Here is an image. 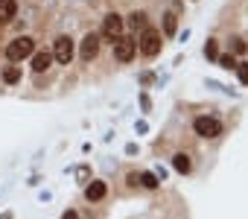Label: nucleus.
<instances>
[{
	"label": "nucleus",
	"instance_id": "nucleus-1",
	"mask_svg": "<svg viewBox=\"0 0 248 219\" xmlns=\"http://www.w3.org/2000/svg\"><path fill=\"white\" fill-rule=\"evenodd\" d=\"M161 44H164V41H161V32H158V30H149V27H146V30L140 32V38H138L140 53H143V56H149V59L161 53Z\"/></svg>",
	"mask_w": 248,
	"mask_h": 219
},
{
	"label": "nucleus",
	"instance_id": "nucleus-2",
	"mask_svg": "<svg viewBox=\"0 0 248 219\" xmlns=\"http://www.w3.org/2000/svg\"><path fill=\"white\" fill-rule=\"evenodd\" d=\"M32 53H35V41H32L30 35H21V38H15V41L6 47V56H9V62H21V59L32 56Z\"/></svg>",
	"mask_w": 248,
	"mask_h": 219
},
{
	"label": "nucleus",
	"instance_id": "nucleus-3",
	"mask_svg": "<svg viewBox=\"0 0 248 219\" xmlns=\"http://www.w3.org/2000/svg\"><path fill=\"white\" fill-rule=\"evenodd\" d=\"M53 59H56L59 64H70V59H73V38H70V35H59V38H56V44H53Z\"/></svg>",
	"mask_w": 248,
	"mask_h": 219
},
{
	"label": "nucleus",
	"instance_id": "nucleus-4",
	"mask_svg": "<svg viewBox=\"0 0 248 219\" xmlns=\"http://www.w3.org/2000/svg\"><path fill=\"white\" fill-rule=\"evenodd\" d=\"M193 129L199 138H219L222 135V123L213 120V117H196L193 120Z\"/></svg>",
	"mask_w": 248,
	"mask_h": 219
},
{
	"label": "nucleus",
	"instance_id": "nucleus-5",
	"mask_svg": "<svg viewBox=\"0 0 248 219\" xmlns=\"http://www.w3.org/2000/svg\"><path fill=\"white\" fill-rule=\"evenodd\" d=\"M135 53H138V41L135 38H117L114 41V56L120 59V62H132L135 59Z\"/></svg>",
	"mask_w": 248,
	"mask_h": 219
},
{
	"label": "nucleus",
	"instance_id": "nucleus-6",
	"mask_svg": "<svg viewBox=\"0 0 248 219\" xmlns=\"http://www.w3.org/2000/svg\"><path fill=\"white\" fill-rule=\"evenodd\" d=\"M102 35H105L108 41H117V38L123 35V18H120L117 12H111V15L105 18V24H102Z\"/></svg>",
	"mask_w": 248,
	"mask_h": 219
},
{
	"label": "nucleus",
	"instance_id": "nucleus-7",
	"mask_svg": "<svg viewBox=\"0 0 248 219\" xmlns=\"http://www.w3.org/2000/svg\"><path fill=\"white\" fill-rule=\"evenodd\" d=\"M96 53H99V38L88 32V35L82 38V47H79V56H82L85 62H91V59H93Z\"/></svg>",
	"mask_w": 248,
	"mask_h": 219
},
{
	"label": "nucleus",
	"instance_id": "nucleus-8",
	"mask_svg": "<svg viewBox=\"0 0 248 219\" xmlns=\"http://www.w3.org/2000/svg\"><path fill=\"white\" fill-rule=\"evenodd\" d=\"M50 62H53V53H32V70L35 73H41V70H47L50 67Z\"/></svg>",
	"mask_w": 248,
	"mask_h": 219
},
{
	"label": "nucleus",
	"instance_id": "nucleus-9",
	"mask_svg": "<svg viewBox=\"0 0 248 219\" xmlns=\"http://www.w3.org/2000/svg\"><path fill=\"white\" fill-rule=\"evenodd\" d=\"M85 196H88V202H99L105 196V181H91L85 187Z\"/></svg>",
	"mask_w": 248,
	"mask_h": 219
},
{
	"label": "nucleus",
	"instance_id": "nucleus-10",
	"mask_svg": "<svg viewBox=\"0 0 248 219\" xmlns=\"http://www.w3.org/2000/svg\"><path fill=\"white\" fill-rule=\"evenodd\" d=\"M15 12H18V3L15 0H0V21H12L15 18Z\"/></svg>",
	"mask_w": 248,
	"mask_h": 219
},
{
	"label": "nucleus",
	"instance_id": "nucleus-11",
	"mask_svg": "<svg viewBox=\"0 0 248 219\" xmlns=\"http://www.w3.org/2000/svg\"><path fill=\"white\" fill-rule=\"evenodd\" d=\"M172 167H175L178 172H190V167H193V161H190V155H184V152H178V155L172 158Z\"/></svg>",
	"mask_w": 248,
	"mask_h": 219
},
{
	"label": "nucleus",
	"instance_id": "nucleus-12",
	"mask_svg": "<svg viewBox=\"0 0 248 219\" xmlns=\"http://www.w3.org/2000/svg\"><path fill=\"white\" fill-rule=\"evenodd\" d=\"M138 181H140L146 190H155V187H158V175H152V172H140V175H138Z\"/></svg>",
	"mask_w": 248,
	"mask_h": 219
},
{
	"label": "nucleus",
	"instance_id": "nucleus-13",
	"mask_svg": "<svg viewBox=\"0 0 248 219\" xmlns=\"http://www.w3.org/2000/svg\"><path fill=\"white\" fill-rule=\"evenodd\" d=\"M175 27H178L175 15H172V12H167V15H164V32H167V35H175Z\"/></svg>",
	"mask_w": 248,
	"mask_h": 219
},
{
	"label": "nucleus",
	"instance_id": "nucleus-14",
	"mask_svg": "<svg viewBox=\"0 0 248 219\" xmlns=\"http://www.w3.org/2000/svg\"><path fill=\"white\" fill-rule=\"evenodd\" d=\"M3 79H6L9 85L21 82V67H15V64H12V67H6V70H3Z\"/></svg>",
	"mask_w": 248,
	"mask_h": 219
},
{
	"label": "nucleus",
	"instance_id": "nucleus-15",
	"mask_svg": "<svg viewBox=\"0 0 248 219\" xmlns=\"http://www.w3.org/2000/svg\"><path fill=\"white\" fill-rule=\"evenodd\" d=\"M129 24H132L135 30H146V12H135V15L129 18Z\"/></svg>",
	"mask_w": 248,
	"mask_h": 219
},
{
	"label": "nucleus",
	"instance_id": "nucleus-16",
	"mask_svg": "<svg viewBox=\"0 0 248 219\" xmlns=\"http://www.w3.org/2000/svg\"><path fill=\"white\" fill-rule=\"evenodd\" d=\"M236 76H239V82H242V85H248V62L236 64Z\"/></svg>",
	"mask_w": 248,
	"mask_h": 219
},
{
	"label": "nucleus",
	"instance_id": "nucleus-17",
	"mask_svg": "<svg viewBox=\"0 0 248 219\" xmlns=\"http://www.w3.org/2000/svg\"><path fill=\"white\" fill-rule=\"evenodd\" d=\"M204 56H207V59H219V50H216V41H207V47H204Z\"/></svg>",
	"mask_w": 248,
	"mask_h": 219
},
{
	"label": "nucleus",
	"instance_id": "nucleus-18",
	"mask_svg": "<svg viewBox=\"0 0 248 219\" xmlns=\"http://www.w3.org/2000/svg\"><path fill=\"white\" fill-rule=\"evenodd\" d=\"M219 64L228 67V70H233V67H236V59H233V56H219Z\"/></svg>",
	"mask_w": 248,
	"mask_h": 219
},
{
	"label": "nucleus",
	"instance_id": "nucleus-19",
	"mask_svg": "<svg viewBox=\"0 0 248 219\" xmlns=\"http://www.w3.org/2000/svg\"><path fill=\"white\" fill-rule=\"evenodd\" d=\"M231 47H233V53H245V41H242V38H233Z\"/></svg>",
	"mask_w": 248,
	"mask_h": 219
},
{
	"label": "nucleus",
	"instance_id": "nucleus-20",
	"mask_svg": "<svg viewBox=\"0 0 248 219\" xmlns=\"http://www.w3.org/2000/svg\"><path fill=\"white\" fill-rule=\"evenodd\" d=\"M62 219H79V213H76V210H67V213H64Z\"/></svg>",
	"mask_w": 248,
	"mask_h": 219
}]
</instances>
